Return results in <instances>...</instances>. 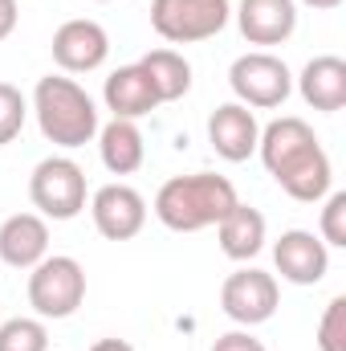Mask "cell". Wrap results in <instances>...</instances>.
<instances>
[{"label":"cell","mask_w":346,"mask_h":351,"mask_svg":"<svg viewBox=\"0 0 346 351\" xmlns=\"http://www.w3.org/2000/svg\"><path fill=\"white\" fill-rule=\"evenodd\" d=\"M257 152L265 172L281 184V192L302 200V204H318L334 184V168H330L326 147L318 143L314 127L297 114H281L269 127H261Z\"/></svg>","instance_id":"1"},{"label":"cell","mask_w":346,"mask_h":351,"mask_svg":"<svg viewBox=\"0 0 346 351\" xmlns=\"http://www.w3.org/2000/svg\"><path fill=\"white\" fill-rule=\"evenodd\" d=\"M237 200L241 196H237V184L228 176L216 172L172 176L155 192V217L172 233H200V229H212Z\"/></svg>","instance_id":"2"},{"label":"cell","mask_w":346,"mask_h":351,"mask_svg":"<svg viewBox=\"0 0 346 351\" xmlns=\"http://www.w3.org/2000/svg\"><path fill=\"white\" fill-rule=\"evenodd\" d=\"M33 114H37L41 135L53 147H66V152L86 147L102 127L94 98L66 74H45L33 86Z\"/></svg>","instance_id":"3"},{"label":"cell","mask_w":346,"mask_h":351,"mask_svg":"<svg viewBox=\"0 0 346 351\" xmlns=\"http://www.w3.org/2000/svg\"><path fill=\"white\" fill-rule=\"evenodd\" d=\"M86 302V269L70 254H53L29 269V306L37 319H70Z\"/></svg>","instance_id":"4"},{"label":"cell","mask_w":346,"mask_h":351,"mask_svg":"<svg viewBox=\"0 0 346 351\" xmlns=\"http://www.w3.org/2000/svg\"><path fill=\"white\" fill-rule=\"evenodd\" d=\"M29 200L45 221H74L86 208V172L70 156H49L29 176Z\"/></svg>","instance_id":"5"},{"label":"cell","mask_w":346,"mask_h":351,"mask_svg":"<svg viewBox=\"0 0 346 351\" xmlns=\"http://www.w3.org/2000/svg\"><path fill=\"white\" fill-rule=\"evenodd\" d=\"M228 16V0H151V29L172 45H196L224 33Z\"/></svg>","instance_id":"6"},{"label":"cell","mask_w":346,"mask_h":351,"mask_svg":"<svg viewBox=\"0 0 346 351\" xmlns=\"http://www.w3.org/2000/svg\"><path fill=\"white\" fill-rule=\"evenodd\" d=\"M228 86H232V94H237L241 106H249V110H273V106H281V102L289 98L293 74H289V66H285L277 53L253 49V53H241V58L232 62Z\"/></svg>","instance_id":"7"},{"label":"cell","mask_w":346,"mask_h":351,"mask_svg":"<svg viewBox=\"0 0 346 351\" xmlns=\"http://www.w3.org/2000/svg\"><path fill=\"white\" fill-rule=\"evenodd\" d=\"M277 302H281V290H277V278L265 274L257 265H241L224 278L220 286V311L241 323V327H257L269 323L277 315Z\"/></svg>","instance_id":"8"},{"label":"cell","mask_w":346,"mask_h":351,"mask_svg":"<svg viewBox=\"0 0 346 351\" xmlns=\"http://www.w3.org/2000/svg\"><path fill=\"white\" fill-rule=\"evenodd\" d=\"M90 217L106 241H131L147 225V200L131 184H102L90 196Z\"/></svg>","instance_id":"9"},{"label":"cell","mask_w":346,"mask_h":351,"mask_svg":"<svg viewBox=\"0 0 346 351\" xmlns=\"http://www.w3.org/2000/svg\"><path fill=\"white\" fill-rule=\"evenodd\" d=\"M49 49H53V62L62 66V74H90L110 58V37L98 21L74 16V21L57 25Z\"/></svg>","instance_id":"10"},{"label":"cell","mask_w":346,"mask_h":351,"mask_svg":"<svg viewBox=\"0 0 346 351\" xmlns=\"http://www.w3.org/2000/svg\"><path fill=\"white\" fill-rule=\"evenodd\" d=\"M273 265L293 286H318L330 269V245L310 229H285L273 241Z\"/></svg>","instance_id":"11"},{"label":"cell","mask_w":346,"mask_h":351,"mask_svg":"<svg viewBox=\"0 0 346 351\" xmlns=\"http://www.w3.org/2000/svg\"><path fill=\"white\" fill-rule=\"evenodd\" d=\"M208 143L220 160L228 164H245L249 156H257L261 143V123L257 114L241 102H224L208 114Z\"/></svg>","instance_id":"12"},{"label":"cell","mask_w":346,"mask_h":351,"mask_svg":"<svg viewBox=\"0 0 346 351\" xmlns=\"http://www.w3.org/2000/svg\"><path fill=\"white\" fill-rule=\"evenodd\" d=\"M237 25L249 45H285L297 29V0H241Z\"/></svg>","instance_id":"13"},{"label":"cell","mask_w":346,"mask_h":351,"mask_svg":"<svg viewBox=\"0 0 346 351\" xmlns=\"http://www.w3.org/2000/svg\"><path fill=\"white\" fill-rule=\"evenodd\" d=\"M49 258V225L41 213H12L0 225V262L12 269H33Z\"/></svg>","instance_id":"14"},{"label":"cell","mask_w":346,"mask_h":351,"mask_svg":"<svg viewBox=\"0 0 346 351\" xmlns=\"http://www.w3.org/2000/svg\"><path fill=\"white\" fill-rule=\"evenodd\" d=\"M297 90L306 98V106L334 114L346 106V62L338 53H318L306 62V70L297 74Z\"/></svg>","instance_id":"15"},{"label":"cell","mask_w":346,"mask_h":351,"mask_svg":"<svg viewBox=\"0 0 346 351\" xmlns=\"http://www.w3.org/2000/svg\"><path fill=\"white\" fill-rule=\"evenodd\" d=\"M265 213L253 204H232L220 221H216V237H220V254L232 258V262H253L261 250H265Z\"/></svg>","instance_id":"16"},{"label":"cell","mask_w":346,"mask_h":351,"mask_svg":"<svg viewBox=\"0 0 346 351\" xmlns=\"http://www.w3.org/2000/svg\"><path fill=\"white\" fill-rule=\"evenodd\" d=\"M102 102H106V110H110L114 119H131V123H139L143 114H151V110L159 106V98H155V90H151V78L143 74L139 62H135V66H118V70L106 78Z\"/></svg>","instance_id":"17"},{"label":"cell","mask_w":346,"mask_h":351,"mask_svg":"<svg viewBox=\"0 0 346 351\" xmlns=\"http://www.w3.org/2000/svg\"><path fill=\"white\" fill-rule=\"evenodd\" d=\"M98 156H102V168L110 176H131L143 168L147 160V143H143V131L139 123L131 119H110L106 127H98Z\"/></svg>","instance_id":"18"},{"label":"cell","mask_w":346,"mask_h":351,"mask_svg":"<svg viewBox=\"0 0 346 351\" xmlns=\"http://www.w3.org/2000/svg\"><path fill=\"white\" fill-rule=\"evenodd\" d=\"M139 66H143V74L151 78V90H155L159 106H163V102H179V98L191 90V66H187V58L175 53V49H151Z\"/></svg>","instance_id":"19"},{"label":"cell","mask_w":346,"mask_h":351,"mask_svg":"<svg viewBox=\"0 0 346 351\" xmlns=\"http://www.w3.org/2000/svg\"><path fill=\"white\" fill-rule=\"evenodd\" d=\"M0 351H49L45 319H8V323H0Z\"/></svg>","instance_id":"20"},{"label":"cell","mask_w":346,"mask_h":351,"mask_svg":"<svg viewBox=\"0 0 346 351\" xmlns=\"http://www.w3.org/2000/svg\"><path fill=\"white\" fill-rule=\"evenodd\" d=\"M318 351H346V294H334L318 319Z\"/></svg>","instance_id":"21"},{"label":"cell","mask_w":346,"mask_h":351,"mask_svg":"<svg viewBox=\"0 0 346 351\" xmlns=\"http://www.w3.org/2000/svg\"><path fill=\"white\" fill-rule=\"evenodd\" d=\"M25 119H29V102H25V94L12 86V82H0V147L12 143V139L21 135Z\"/></svg>","instance_id":"22"},{"label":"cell","mask_w":346,"mask_h":351,"mask_svg":"<svg viewBox=\"0 0 346 351\" xmlns=\"http://www.w3.org/2000/svg\"><path fill=\"white\" fill-rule=\"evenodd\" d=\"M322 221H318V237L334 250H346V192H326L322 196Z\"/></svg>","instance_id":"23"},{"label":"cell","mask_w":346,"mask_h":351,"mask_svg":"<svg viewBox=\"0 0 346 351\" xmlns=\"http://www.w3.org/2000/svg\"><path fill=\"white\" fill-rule=\"evenodd\" d=\"M212 351H265V343L249 331H228V335H220L212 343Z\"/></svg>","instance_id":"24"},{"label":"cell","mask_w":346,"mask_h":351,"mask_svg":"<svg viewBox=\"0 0 346 351\" xmlns=\"http://www.w3.org/2000/svg\"><path fill=\"white\" fill-rule=\"evenodd\" d=\"M16 21H21V8H16V0H0V41H4V37H12Z\"/></svg>","instance_id":"25"},{"label":"cell","mask_w":346,"mask_h":351,"mask_svg":"<svg viewBox=\"0 0 346 351\" xmlns=\"http://www.w3.org/2000/svg\"><path fill=\"white\" fill-rule=\"evenodd\" d=\"M90 351H135V348H131L127 339H98Z\"/></svg>","instance_id":"26"},{"label":"cell","mask_w":346,"mask_h":351,"mask_svg":"<svg viewBox=\"0 0 346 351\" xmlns=\"http://www.w3.org/2000/svg\"><path fill=\"white\" fill-rule=\"evenodd\" d=\"M306 8H318V12H330V8H338L343 0H302Z\"/></svg>","instance_id":"27"},{"label":"cell","mask_w":346,"mask_h":351,"mask_svg":"<svg viewBox=\"0 0 346 351\" xmlns=\"http://www.w3.org/2000/svg\"><path fill=\"white\" fill-rule=\"evenodd\" d=\"M94 4H110V0H94Z\"/></svg>","instance_id":"28"}]
</instances>
